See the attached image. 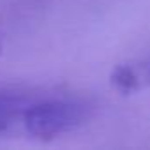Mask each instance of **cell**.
<instances>
[{"label":"cell","instance_id":"7a4b0ae2","mask_svg":"<svg viewBox=\"0 0 150 150\" xmlns=\"http://www.w3.org/2000/svg\"><path fill=\"white\" fill-rule=\"evenodd\" d=\"M111 83L124 94L150 87V57L118 65L111 74Z\"/></svg>","mask_w":150,"mask_h":150},{"label":"cell","instance_id":"3957f363","mask_svg":"<svg viewBox=\"0 0 150 150\" xmlns=\"http://www.w3.org/2000/svg\"><path fill=\"white\" fill-rule=\"evenodd\" d=\"M34 97L16 88L0 90V134L6 132L16 120L21 118L25 108Z\"/></svg>","mask_w":150,"mask_h":150},{"label":"cell","instance_id":"6da1fadb","mask_svg":"<svg viewBox=\"0 0 150 150\" xmlns=\"http://www.w3.org/2000/svg\"><path fill=\"white\" fill-rule=\"evenodd\" d=\"M88 103L74 97L32 99L21 115L27 132L37 139H53L78 129L90 118Z\"/></svg>","mask_w":150,"mask_h":150}]
</instances>
